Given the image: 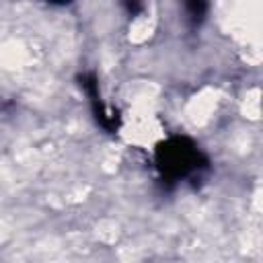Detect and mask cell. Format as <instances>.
<instances>
[{"instance_id": "1", "label": "cell", "mask_w": 263, "mask_h": 263, "mask_svg": "<svg viewBox=\"0 0 263 263\" xmlns=\"http://www.w3.org/2000/svg\"><path fill=\"white\" fill-rule=\"evenodd\" d=\"M199 158L201 154L193 144H189L183 138L173 140V144H168L160 154V168L173 179L187 177L199 166Z\"/></svg>"}, {"instance_id": "2", "label": "cell", "mask_w": 263, "mask_h": 263, "mask_svg": "<svg viewBox=\"0 0 263 263\" xmlns=\"http://www.w3.org/2000/svg\"><path fill=\"white\" fill-rule=\"evenodd\" d=\"M185 6H187V18H191L193 23H199L205 14V8H208V2L205 0H185Z\"/></svg>"}, {"instance_id": "3", "label": "cell", "mask_w": 263, "mask_h": 263, "mask_svg": "<svg viewBox=\"0 0 263 263\" xmlns=\"http://www.w3.org/2000/svg\"><path fill=\"white\" fill-rule=\"evenodd\" d=\"M47 2H68V0H47Z\"/></svg>"}]
</instances>
